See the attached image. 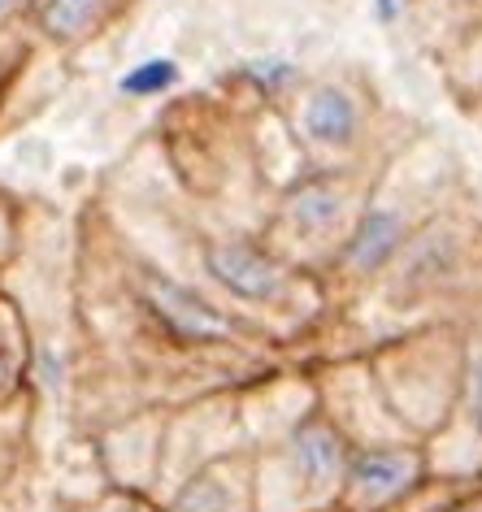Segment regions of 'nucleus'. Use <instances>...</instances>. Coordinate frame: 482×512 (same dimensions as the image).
Wrapping results in <instances>:
<instances>
[{
    "label": "nucleus",
    "mask_w": 482,
    "mask_h": 512,
    "mask_svg": "<svg viewBox=\"0 0 482 512\" xmlns=\"http://www.w3.org/2000/svg\"><path fill=\"white\" fill-rule=\"evenodd\" d=\"M209 270H213V278H222L231 291L252 296V300H265V296H274V291L283 287V270H278L270 256L248 248V243H213L209 248Z\"/></svg>",
    "instance_id": "7ed1b4c3"
},
{
    "label": "nucleus",
    "mask_w": 482,
    "mask_h": 512,
    "mask_svg": "<svg viewBox=\"0 0 482 512\" xmlns=\"http://www.w3.org/2000/svg\"><path fill=\"white\" fill-rule=\"evenodd\" d=\"M400 243V222L391 213H370L361 222V235L352 243V265L357 270H374V265H383L391 252H396Z\"/></svg>",
    "instance_id": "39448f33"
},
{
    "label": "nucleus",
    "mask_w": 482,
    "mask_h": 512,
    "mask_svg": "<svg viewBox=\"0 0 482 512\" xmlns=\"http://www.w3.org/2000/svg\"><path fill=\"white\" fill-rule=\"evenodd\" d=\"M352 126H357V109L344 92H317L309 105V131L322 144H348Z\"/></svg>",
    "instance_id": "20e7f679"
},
{
    "label": "nucleus",
    "mask_w": 482,
    "mask_h": 512,
    "mask_svg": "<svg viewBox=\"0 0 482 512\" xmlns=\"http://www.w3.org/2000/svg\"><path fill=\"white\" fill-rule=\"evenodd\" d=\"M100 9H105V0H44L40 18H44L48 35H57V40H74V35H83L100 18Z\"/></svg>",
    "instance_id": "423d86ee"
},
{
    "label": "nucleus",
    "mask_w": 482,
    "mask_h": 512,
    "mask_svg": "<svg viewBox=\"0 0 482 512\" xmlns=\"http://www.w3.org/2000/svg\"><path fill=\"white\" fill-rule=\"evenodd\" d=\"M448 512H482V491L469 495V499H461V504H452Z\"/></svg>",
    "instance_id": "9d476101"
},
{
    "label": "nucleus",
    "mask_w": 482,
    "mask_h": 512,
    "mask_svg": "<svg viewBox=\"0 0 482 512\" xmlns=\"http://www.w3.org/2000/svg\"><path fill=\"white\" fill-rule=\"evenodd\" d=\"M339 213V196L326 183H309V187H300V196H296V217L304 226H326L331 217Z\"/></svg>",
    "instance_id": "0eeeda50"
},
{
    "label": "nucleus",
    "mask_w": 482,
    "mask_h": 512,
    "mask_svg": "<svg viewBox=\"0 0 482 512\" xmlns=\"http://www.w3.org/2000/svg\"><path fill=\"white\" fill-rule=\"evenodd\" d=\"M417 469L413 452H361L348 469V491L361 508H383L417 482Z\"/></svg>",
    "instance_id": "f03ea898"
},
{
    "label": "nucleus",
    "mask_w": 482,
    "mask_h": 512,
    "mask_svg": "<svg viewBox=\"0 0 482 512\" xmlns=\"http://www.w3.org/2000/svg\"><path fill=\"white\" fill-rule=\"evenodd\" d=\"M148 304H152V313L170 326V335H179V339L209 343V339L231 335V322H226L222 313H213L205 300L192 296V291L179 283H170V278H148Z\"/></svg>",
    "instance_id": "f257e3e1"
},
{
    "label": "nucleus",
    "mask_w": 482,
    "mask_h": 512,
    "mask_svg": "<svg viewBox=\"0 0 482 512\" xmlns=\"http://www.w3.org/2000/svg\"><path fill=\"white\" fill-rule=\"evenodd\" d=\"M14 5H18V0H0V18H5L9 9H14Z\"/></svg>",
    "instance_id": "9b49d317"
},
{
    "label": "nucleus",
    "mask_w": 482,
    "mask_h": 512,
    "mask_svg": "<svg viewBox=\"0 0 482 512\" xmlns=\"http://www.w3.org/2000/svg\"><path fill=\"white\" fill-rule=\"evenodd\" d=\"M469 417H474V426L482 434V356L469 369Z\"/></svg>",
    "instance_id": "1a4fd4ad"
},
{
    "label": "nucleus",
    "mask_w": 482,
    "mask_h": 512,
    "mask_svg": "<svg viewBox=\"0 0 482 512\" xmlns=\"http://www.w3.org/2000/svg\"><path fill=\"white\" fill-rule=\"evenodd\" d=\"M170 83H174V66H170V61H144L135 74H126V79H122V92L152 96V92H161V87H170Z\"/></svg>",
    "instance_id": "6e6552de"
}]
</instances>
